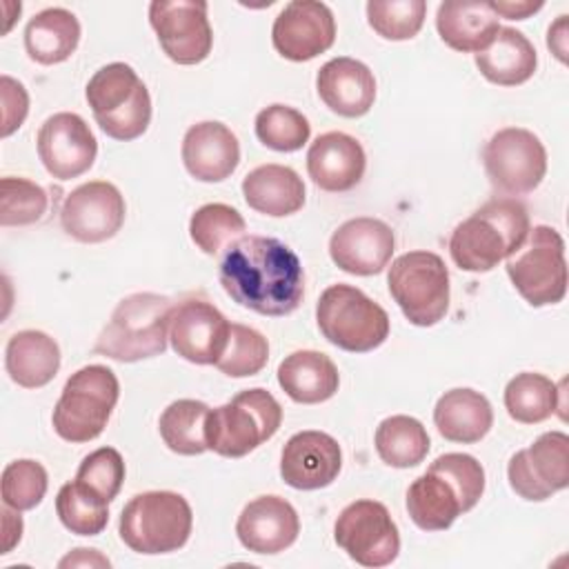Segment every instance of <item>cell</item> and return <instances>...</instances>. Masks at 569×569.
Segmentation results:
<instances>
[{
	"label": "cell",
	"instance_id": "cell-36",
	"mask_svg": "<svg viewBox=\"0 0 569 569\" xmlns=\"http://www.w3.org/2000/svg\"><path fill=\"white\" fill-rule=\"evenodd\" d=\"M244 231L247 222L240 211L222 202L202 204L189 220V236L207 256H220L231 242L242 238Z\"/></svg>",
	"mask_w": 569,
	"mask_h": 569
},
{
	"label": "cell",
	"instance_id": "cell-9",
	"mask_svg": "<svg viewBox=\"0 0 569 569\" xmlns=\"http://www.w3.org/2000/svg\"><path fill=\"white\" fill-rule=\"evenodd\" d=\"M316 322L331 345L351 353L373 351L389 336L387 311L358 287L342 282L320 293Z\"/></svg>",
	"mask_w": 569,
	"mask_h": 569
},
{
	"label": "cell",
	"instance_id": "cell-35",
	"mask_svg": "<svg viewBox=\"0 0 569 569\" xmlns=\"http://www.w3.org/2000/svg\"><path fill=\"white\" fill-rule=\"evenodd\" d=\"M209 407L200 400L182 398L171 402L160 413V436L164 445L180 456H200L207 451L204 442V420Z\"/></svg>",
	"mask_w": 569,
	"mask_h": 569
},
{
	"label": "cell",
	"instance_id": "cell-39",
	"mask_svg": "<svg viewBox=\"0 0 569 569\" xmlns=\"http://www.w3.org/2000/svg\"><path fill=\"white\" fill-rule=\"evenodd\" d=\"M267 360H269L267 338L247 325L231 322L227 347L218 358L216 367L229 378H249L260 373Z\"/></svg>",
	"mask_w": 569,
	"mask_h": 569
},
{
	"label": "cell",
	"instance_id": "cell-34",
	"mask_svg": "<svg viewBox=\"0 0 569 569\" xmlns=\"http://www.w3.org/2000/svg\"><path fill=\"white\" fill-rule=\"evenodd\" d=\"M558 387L547 376L536 371L516 373L505 387V407L511 420L538 425L551 418L558 409Z\"/></svg>",
	"mask_w": 569,
	"mask_h": 569
},
{
	"label": "cell",
	"instance_id": "cell-22",
	"mask_svg": "<svg viewBox=\"0 0 569 569\" xmlns=\"http://www.w3.org/2000/svg\"><path fill=\"white\" fill-rule=\"evenodd\" d=\"M298 533V513L280 496H258L244 505L236 522L240 545L253 553H280L296 542Z\"/></svg>",
	"mask_w": 569,
	"mask_h": 569
},
{
	"label": "cell",
	"instance_id": "cell-46",
	"mask_svg": "<svg viewBox=\"0 0 569 569\" xmlns=\"http://www.w3.org/2000/svg\"><path fill=\"white\" fill-rule=\"evenodd\" d=\"M2 531H4L2 553H9L22 538V518H20V511H16L7 505L2 509Z\"/></svg>",
	"mask_w": 569,
	"mask_h": 569
},
{
	"label": "cell",
	"instance_id": "cell-5",
	"mask_svg": "<svg viewBox=\"0 0 569 569\" xmlns=\"http://www.w3.org/2000/svg\"><path fill=\"white\" fill-rule=\"evenodd\" d=\"M280 422L282 407L267 389H244L229 402L209 409L204 442L218 456L242 458L273 438Z\"/></svg>",
	"mask_w": 569,
	"mask_h": 569
},
{
	"label": "cell",
	"instance_id": "cell-19",
	"mask_svg": "<svg viewBox=\"0 0 569 569\" xmlns=\"http://www.w3.org/2000/svg\"><path fill=\"white\" fill-rule=\"evenodd\" d=\"M38 156L58 180H71L91 169L98 142L89 124L71 111L49 116L38 131Z\"/></svg>",
	"mask_w": 569,
	"mask_h": 569
},
{
	"label": "cell",
	"instance_id": "cell-3",
	"mask_svg": "<svg viewBox=\"0 0 569 569\" xmlns=\"http://www.w3.org/2000/svg\"><path fill=\"white\" fill-rule=\"evenodd\" d=\"M529 229V213L520 200L509 196L491 198L451 231V260L462 271H491L522 247Z\"/></svg>",
	"mask_w": 569,
	"mask_h": 569
},
{
	"label": "cell",
	"instance_id": "cell-48",
	"mask_svg": "<svg viewBox=\"0 0 569 569\" xmlns=\"http://www.w3.org/2000/svg\"><path fill=\"white\" fill-rule=\"evenodd\" d=\"M87 565L89 567H96V565L111 567V562L104 556H100L98 549H84V547L73 549V553H69L67 558L60 560V567H87Z\"/></svg>",
	"mask_w": 569,
	"mask_h": 569
},
{
	"label": "cell",
	"instance_id": "cell-38",
	"mask_svg": "<svg viewBox=\"0 0 569 569\" xmlns=\"http://www.w3.org/2000/svg\"><path fill=\"white\" fill-rule=\"evenodd\" d=\"M258 140L273 151H298L311 136L309 120L293 107L269 104L256 116Z\"/></svg>",
	"mask_w": 569,
	"mask_h": 569
},
{
	"label": "cell",
	"instance_id": "cell-18",
	"mask_svg": "<svg viewBox=\"0 0 569 569\" xmlns=\"http://www.w3.org/2000/svg\"><path fill=\"white\" fill-rule=\"evenodd\" d=\"M231 322L207 300L187 298L173 305L169 340L173 351L193 365H216L229 340Z\"/></svg>",
	"mask_w": 569,
	"mask_h": 569
},
{
	"label": "cell",
	"instance_id": "cell-40",
	"mask_svg": "<svg viewBox=\"0 0 569 569\" xmlns=\"http://www.w3.org/2000/svg\"><path fill=\"white\" fill-rule=\"evenodd\" d=\"M425 0H371L367 22L385 40H411L425 24Z\"/></svg>",
	"mask_w": 569,
	"mask_h": 569
},
{
	"label": "cell",
	"instance_id": "cell-32",
	"mask_svg": "<svg viewBox=\"0 0 569 569\" xmlns=\"http://www.w3.org/2000/svg\"><path fill=\"white\" fill-rule=\"evenodd\" d=\"M78 42L80 22L62 7H49L36 13L24 27V49L38 64L64 62L71 58Z\"/></svg>",
	"mask_w": 569,
	"mask_h": 569
},
{
	"label": "cell",
	"instance_id": "cell-13",
	"mask_svg": "<svg viewBox=\"0 0 569 569\" xmlns=\"http://www.w3.org/2000/svg\"><path fill=\"white\" fill-rule=\"evenodd\" d=\"M336 545L362 567H387L398 558L400 533L389 509L378 500L347 505L333 525Z\"/></svg>",
	"mask_w": 569,
	"mask_h": 569
},
{
	"label": "cell",
	"instance_id": "cell-11",
	"mask_svg": "<svg viewBox=\"0 0 569 569\" xmlns=\"http://www.w3.org/2000/svg\"><path fill=\"white\" fill-rule=\"evenodd\" d=\"M507 276L531 307L558 305L567 293L562 236L547 224L529 229L522 247L507 258Z\"/></svg>",
	"mask_w": 569,
	"mask_h": 569
},
{
	"label": "cell",
	"instance_id": "cell-44",
	"mask_svg": "<svg viewBox=\"0 0 569 569\" xmlns=\"http://www.w3.org/2000/svg\"><path fill=\"white\" fill-rule=\"evenodd\" d=\"M0 96H2V129H0V136L7 138L16 129H20V124L24 122L27 111H29V96H27L24 84L13 80L11 76L0 78Z\"/></svg>",
	"mask_w": 569,
	"mask_h": 569
},
{
	"label": "cell",
	"instance_id": "cell-41",
	"mask_svg": "<svg viewBox=\"0 0 569 569\" xmlns=\"http://www.w3.org/2000/svg\"><path fill=\"white\" fill-rule=\"evenodd\" d=\"M49 198L47 191L27 180L4 176L0 180V224L2 227H24L42 220Z\"/></svg>",
	"mask_w": 569,
	"mask_h": 569
},
{
	"label": "cell",
	"instance_id": "cell-16",
	"mask_svg": "<svg viewBox=\"0 0 569 569\" xmlns=\"http://www.w3.org/2000/svg\"><path fill=\"white\" fill-rule=\"evenodd\" d=\"M124 198L116 184L91 180L76 187L60 207V224L78 242L96 244L113 238L124 222Z\"/></svg>",
	"mask_w": 569,
	"mask_h": 569
},
{
	"label": "cell",
	"instance_id": "cell-25",
	"mask_svg": "<svg viewBox=\"0 0 569 569\" xmlns=\"http://www.w3.org/2000/svg\"><path fill=\"white\" fill-rule=\"evenodd\" d=\"M316 89L320 100L342 118L369 113L376 100L373 71L356 58H331L318 69Z\"/></svg>",
	"mask_w": 569,
	"mask_h": 569
},
{
	"label": "cell",
	"instance_id": "cell-2",
	"mask_svg": "<svg viewBox=\"0 0 569 569\" xmlns=\"http://www.w3.org/2000/svg\"><path fill=\"white\" fill-rule=\"evenodd\" d=\"M485 493V469L469 453H442L407 489V511L422 531H445Z\"/></svg>",
	"mask_w": 569,
	"mask_h": 569
},
{
	"label": "cell",
	"instance_id": "cell-8",
	"mask_svg": "<svg viewBox=\"0 0 569 569\" xmlns=\"http://www.w3.org/2000/svg\"><path fill=\"white\" fill-rule=\"evenodd\" d=\"M120 385L104 365H87L69 376L53 407V431L67 442L96 440L118 402Z\"/></svg>",
	"mask_w": 569,
	"mask_h": 569
},
{
	"label": "cell",
	"instance_id": "cell-12",
	"mask_svg": "<svg viewBox=\"0 0 569 569\" xmlns=\"http://www.w3.org/2000/svg\"><path fill=\"white\" fill-rule=\"evenodd\" d=\"M482 164L491 187L516 198L531 193L542 182L547 173V149L533 131L505 127L487 140Z\"/></svg>",
	"mask_w": 569,
	"mask_h": 569
},
{
	"label": "cell",
	"instance_id": "cell-24",
	"mask_svg": "<svg viewBox=\"0 0 569 569\" xmlns=\"http://www.w3.org/2000/svg\"><path fill=\"white\" fill-rule=\"evenodd\" d=\"M367 167L362 144L342 131H327L318 136L307 151V173L325 191L342 193L353 189Z\"/></svg>",
	"mask_w": 569,
	"mask_h": 569
},
{
	"label": "cell",
	"instance_id": "cell-42",
	"mask_svg": "<svg viewBox=\"0 0 569 569\" xmlns=\"http://www.w3.org/2000/svg\"><path fill=\"white\" fill-rule=\"evenodd\" d=\"M49 487L47 469L31 458H20L2 469V502L16 511L33 509L42 502Z\"/></svg>",
	"mask_w": 569,
	"mask_h": 569
},
{
	"label": "cell",
	"instance_id": "cell-1",
	"mask_svg": "<svg viewBox=\"0 0 569 569\" xmlns=\"http://www.w3.org/2000/svg\"><path fill=\"white\" fill-rule=\"evenodd\" d=\"M218 280L224 293L260 316H289L305 296L300 258L271 236H242L220 258Z\"/></svg>",
	"mask_w": 569,
	"mask_h": 569
},
{
	"label": "cell",
	"instance_id": "cell-4",
	"mask_svg": "<svg viewBox=\"0 0 569 569\" xmlns=\"http://www.w3.org/2000/svg\"><path fill=\"white\" fill-rule=\"evenodd\" d=\"M171 311V298L153 291L122 298L100 331L93 351L116 362H138L164 353Z\"/></svg>",
	"mask_w": 569,
	"mask_h": 569
},
{
	"label": "cell",
	"instance_id": "cell-28",
	"mask_svg": "<svg viewBox=\"0 0 569 569\" xmlns=\"http://www.w3.org/2000/svg\"><path fill=\"white\" fill-rule=\"evenodd\" d=\"M244 202L264 216L284 218L302 209L305 182L284 164H260L242 178Z\"/></svg>",
	"mask_w": 569,
	"mask_h": 569
},
{
	"label": "cell",
	"instance_id": "cell-31",
	"mask_svg": "<svg viewBox=\"0 0 569 569\" xmlns=\"http://www.w3.org/2000/svg\"><path fill=\"white\" fill-rule=\"evenodd\" d=\"M476 67L485 80L500 87H516L533 76L538 67L536 47L522 31L500 27L496 38L476 53Z\"/></svg>",
	"mask_w": 569,
	"mask_h": 569
},
{
	"label": "cell",
	"instance_id": "cell-37",
	"mask_svg": "<svg viewBox=\"0 0 569 569\" xmlns=\"http://www.w3.org/2000/svg\"><path fill=\"white\" fill-rule=\"evenodd\" d=\"M56 513L60 522L76 536H98L109 522L107 502L87 491L78 480L60 487L56 496Z\"/></svg>",
	"mask_w": 569,
	"mask_h": 569
},
{
	"label": "cell",
	"instance_id": "cell-20",
	"mask_svg": "<svg viewBox=\"0 0 569 569\" xmlns=\"http://www.w3.org/2000/svg\"><path fill=\"white\" fill-rule=\"evenodd\" d=\"M396 238L391 227L378 218H351L329 238V256L338 269L351 276H376L393 256Z\"/></svg>",
	"mask_w": 569,
	"mask_h": 569
},
{
	"label": "cell",
	"instance_id": "cell-33",
	"mask_svg": "<svg viewBox=\"0 0 569 569\" xmlns=\"http://www.w3.org/2000/svg\"><path fill=\"white\" fill-rule=\"evenodd\" d=\"M376 451L380 460L396 469L420 465L429 453V433L420 420L398 413L385 418L376 429Z\"/></svg>",
	"mask_w": 569,
	"mask_h": 569
},
{
	"label": "cell",
	"instance_id": "cell-43",
	"mask_svg": "<svg viewBox=\"0 0 569 569\" xmlns=\"http://www.w3.org/2000/svg\"><path fill=\"white\" fill-rule=\"evenodd\" d=\"M76 480L109 505L120 493L124 482V460L120 451L113 447H100L91 451L82 458Z\"/></svg>",
	"mask_w": 569,
	"mask_h": 569
},
{
	"label": "cell",
	"instance_id": "cell-26",
	"mask_svg": "<svg viewBox=\"0 0 569 569\" xmlns=\"http://www.w3.org/2000/svg\"><path fill=\"white\" fill-rule=\"evenodd\" d=\"M498 16L489 2L447 0L436 11V29L447 47L462 53L482 51L498 33Z\"/></svg>",
	"mask_w": 569,
	"mask_h": 569
},
{
	"label": "cell",
	"instance_id": "cell-17",
	"mask_svg": "<svg viewBox=\"0 0 569 569\" xmlns=\"http://www.w3.org/2000/svg\"><path fill=\"white\" fill-rule=\"evenodd\" d=\"M336 40L331 9L318 0H293L276 16L271 27L273 49L291 60L307 62L325 53Z\"/></svg>",
	"mask_w": 569,
	"mask_h": 569
},
{
	"label": "cell",
	"instance_id": "cell-29",
	"mask_svg": "<svg viewBox=\"0 0 569 569\" xmlns=\"http://www.w3.org/2000/svg\"><path fill=\"white\" fill-rule=\"evenodd\" d=\"M278 385L293 402L318 405L338 391L340 373L327 353L300 349L278 365Z\"/></svg>",
	"mask_w": 569,
	"mask_h": 569
},
{
	"label": "cell",
	"instance_id": "cell-14",
	"mask_svg": "<svg viewBox=\"0 0 569 569\" xmlns=\"http://www.w3.org/2000/svg\"><path fill=\"white\" fill-rule=\"evenodd\" d=\"M149 22L169 60L198 64L213 47V31L204 0H153Z\"/></svg>",
	"mask_w": 569,
	"mask_h": 569
},
{
	"label": "cell",
	"instance_id": "cell-30",
	"mask_svg": "<svg viewBox=\"0 0 569 569\" xmlns=\"http://www.w3.org/2000/svg\"><path fill=\"white\" fill-rule=\"evenodd\" d=\"M4 369L18 387L40 389L49 385L60 369V347L44 331H18L7 342Z\"/></svg>",
	"mask_w": 569,
	"mask_h": 569
},
{
	"label": "cell",
	"instance_id": "cell-21",
	"mask_svg": "<svg viewBox=\"0 0 569 569\" xmlns=\"http://www.w3.org/2000/svg\"><path fill=\"white\" fill-rule=\"evenodd\" d=\"M342 467V451L333 436L325 431L293 433L280 453L282 480L300 491L329 487Z\"/></svg>",
	"mask_w": 569,
	"mask_h": 569
},
{
	"label": "cell",
	"instance_id": "cell-6",
	"mask_svg": "<svg viewBox=\"0 0 569 569\" xmlns=\"http://www.w3.org/2000/svg\"><path fill=\"white\" fill-rule=\"evenodd\" d=\"M191 527L193 513L184 496L176 491H144L124 505L118 533L131 551L158 556L184 547Z\"/></svg>",
	"mask_w": 569,
	"mask_h": 569
},
{
	"label": "cell",
	"instance_id": "cell-23",
	"mask_svg": "<svg viewBox=\"0 0 569 569\" xmlns=\"http://www.w3.org/2000/svg\"><path fill=\"white\" fill-rule=\"evenodd\" d=\"M180 153L191 178L200 182H222L240 162V142L227 124L204 120L187 129Z\"/></svg>",
	"mask_w": 569,
	"mask_h": 569
},
{
	"label": "cell",
	"instance_id": "cell-27",
	"mask_svg": "<svg viewBox=\"0 0 569 569\" xmlns=\"http://www.w3.org/2000/svg\"><path fill=\"white\" fill-rule=\"evenodd\" d=\"M433 422L445 440L473 445L489 433L493 425V409L480 391L456 387L438 398L433 407Z\"/></svg>",
	"mask_w": 569,
	"mask_h": 569
},
{
	"label": "cell",
	"instance_id": "cell-45",
	"mask_svg": "<svg viewBox=\"0 0 569 569\" xmlns=\"http://www.w3.org/2000/svg\"><path fill=\"white\" fill-rule=\"evenodd\" d=\"M542 0H489L491 11L498 18H507V20H525L531 13L542 9Z\"/></svg>",
	"mask_w": 569,
	"mask_h": 569
},
{
	"label": "cell",
	"instance_id": "cell-7",
	"mask_svg": "<svg viewBox=\"0 0 569 569\" xmlns=\"http://www.w3.org/2000/svg\"><path fill=\"white\" fill-rule=\"evenodd\" d=\"M84 96L98 127L113 140H136L151 122L149 89L124 62L100 67L87 82Z\"/></svg>",
	"mask_w": 569,
	"mask_h": 569
},
{
	"label": "cell",
	"instance_id": "cell-10",
	"mask_svg": "<svg viewBox=\"0 0 569 569\" xmlns=\"http://www.w3.org/2000/svg\"><path fill=\"white\" fill-rule=\"evenodd\" d=\"M387 287L405 318L416 327H433L449 309V271L433 251H407L387 273Z\"/></svg>",
	"mask_w": 569,
	"mask_h": 569
},
{
	"label": "cell",
	"instance_id": "cell-47",
	"mask_svg": "<svg viewBox=\"0 0 569 569\" xmlns=\"http://www.w3.org/2000/svg\"><path fill=\"white\" fill-rule=\"evenodd\" d=\"M547 47L560 62H567V16H558V20L549 27Z\"/></svg>",
	"mask_w": 569,
	"mask_h": 569
},
{
	"label": "cell",
	"instance_id": "cell-15",
	"mask_svg": "<svg viewBox=\"0 0 569 569\" xmlns=\"http://www.w3.org/2000/svg\"><path fill=\"white\" fill-rule=\"evenodd\" d=\"M509 487L525 500L540 502L569 485V436L547 431L507 465Z\"/></svg>",
	"mask_w": 569,
	"mask_h": 569
}]
</instances>
